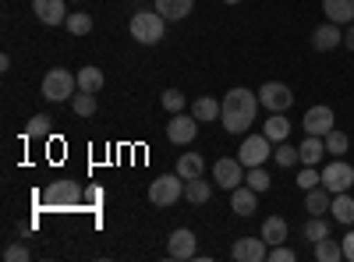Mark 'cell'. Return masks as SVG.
Returning a JSON list of instances; mask_svg holds the SVG:
<instances>
[{"label": "cell", "instance_id": "obj_17", "mask_svg": "<svg viewBox=\"0 0 354 262\" xmlns=\"http://www.w3.org/2000/svg\"><path fill=\"white\" fill-rule=\"evenodd\" d=\"M305 209L312 213V216H326L330 209H333V191L330 188H312V191H305Z\"/></svg>", "mask_w": 354, "mask_h": 262}, {"label": "cell", "instance_id": "obj_1", "mask_svg": "<svg viewBox=\"0 0 354 262\" xmlns=\"http://www.w3.org/2000/svg\"><path fill=\"white\" fill-rule=\"evenodd\" d=\"M259 93L252 89H230L223 100H220V121L230 135H245L252 124H255V113H259Z\"/></svg>", "mask_w": 354, "mask_h": 262}, {"label": "cell", "instance_id": "obj_33", "mask_svg": "<svg viewBox=\"0 0 354 262\" xmlns=\"http://www.w3.org/2000/svg\"><path fill=\"white\" fill-rule=\"evenodd\" d=\"M71 106H75L78 118H93L96 113V96L93 93H78V96H71Z\"/></svg>", "mask_w": 354, "mask_h": 262}, {"label": "cell", "instance_id": "obj_40", "mask_svg": "<svg viewBox=\"0 0 354 262\" xmlns=\"http://www.w3.org/2000/svg\"><path fill=\"white\" fill-rule=\"evenodd\" d=\"M340 245H344V259L354 262V230H347V234L340 238Z\"/></svg>", "mask_w": 354, "mask_h": 262}, {"label": "cell", "instance_id": "obj_32", "mask_svg": "<svg viewBox=\"0 0 354 262\" xmlns=\"http://www.w3.org/2000/svg\"><path fill=\"white\" fill-rule=\"evenodd\" d=\"M50 124H53V121L46 118V113H36V118L25 124L21 135H25V138H46V135H50Z\"/></svg>", "mask_w": 354, "mask_h": 262}, {"label": "cell", "instance_id": "obj_31", "mask_svg": "<svg viewBox=\"0 0 354 262\" xmlns=\"http://www.w3.org/2000/svg\"><path fill=\"white\" fill-rule=\"evenodd\" d=\"M301 234H305V241H312V245H315V241H322V238L330 234V223L322 220V216H312V220L301 227Z\"/></svg>", "mask_w": 354, "mask_h": 262}, {"label": "cell", "instance_id": "obj_2", "mask_svg": "<svg viewBox=\"0 0 354 262\" xmlns=\"http://www.w3.org/2000/svg\"><path fill=\"white\" fill-rule=\"evenodd\" d=\"M128 28H131V39H135V43L153 46V43H160L163 32H167V18H163L160 11H135Z\"/></svg>", "mask_w": 354, "mask_h": 262}, {"label": "cell", "instance_id": "obj_30", "mask_svg": "<svg viewBox=\"0 0 354 262\" xmlns=\"http://www.w3.org/2000/svg\"><path fill=\"white\" fill-rule=\"evenodd\" d=\"M64 25H68L71 36H88V32H93V18H88L85 11H71Z\"/></svg>", "mask_w": 354, "mask_h": 262}, {"label": "cell", "instance_id": "obj_26", "mask_svg": "<svg viewBox=\"0 0 354 262\" xmlns=\"http://www.w3.org/2000/svg\"><path fill=\"white\" fill-rule=\"evenodd\" d=\"M209 195H213L209 181H202V178H192V181H185V198L192 202V206H202V202H209Z\"/></svg>", "mask_w": 354, "mask_h": 262}, {"label": "cell", "instance_id": "obj_6", "mask_svg": "<svg viewBox=\"0 0 354 262\" xmlns=\"http://www.w3.org/2000/svg\"><path fill=\"white\" fill-rule=\"evenodd\" d=\"M259 103L270 110V113H287L290 103H294V93L287 89L283 82H266L262 89H259Z\"/></svg>", "mask_w": 354, "mask_h": 262}, {"label": "cell", "instance_id": "obj_9", "mask_svg": "<svg viewBox=\"0 0 354 262\" xmlns=\"http://www.w3.org/2000/svg\"><path fill=\"white\" fill-rule=\"evenodd\" d=\"M195 135H198V121L192 118V113H174L170 118V124H167V138L174 142V145H188V142H195Z\"/></svg>", "mask_w": 354, "mask_h": 262}, {"label": "cell", "instance_id": "obj_13", "mask_svg": "<svg viewBox=\"0 0 354 262\" xmlns=\"http://www.w3.org/2000/svg\"><path fill=\"white\" fill-rule=\"evenodd\" d=\"M32 11L43 25H64L68 21V8H64V0H32Z\"/></svg>", "mask_w": 354, "mask_h": 262}, {"label": "cell", "instance_id": "obj_42", "mask_svg": "<svg viewBox=\"0 0 354 262\" xmlns=\"http://www.w3.org/2000/svg\"><path fill=\"white\" fill-rule=\"evenodd\" d=\"M223 4H241V0H223Z\"/></svg>", "mask_w": 354, "mask_h": 262}, {"label": "cell", "instance_id": "obj_24", "mask_svg": "<svg viewBox=\"0 0 354 262\" xmlns=\"http://www.w3.org/2000/svg\"><path fill=\"white\" fill-rule=\"evenodd\" d=\"M103 89V71L100 68H78V93H100Z\"/></svg>", "mask_w": 354, "mask_h": 262}, {"label": "cell", "instance_id": "obj_11", "mask_svg": "<svg viewBox=\"0 0 354 262\" xmlns=\"http://www.w3.org/2000/svg\"><path fill=\"white\" fill-rule=\"evenodd\" d=\"M230 255L238 259V262H262L266 255H270V245H266V238H238L230 248Z\"/></svg>", "mask_w": 354, "mask_h": 262}, {"label": "cell", "instance_id": "obj_38", "mask_svg": "<svg viewBox=\"0 0 354 262\" xmlns=\"http://www.w3.org/2000/svg\"><path fill=\"white\" fill-rule=\"evenodd\" d=\"M266 259H270V262H294L298 255H294L287 245H270V255H266Z\"/></svg>", "mask_w": 354, "mask_h": 262}, {"label": "cell", "instance_id": "obj_28", "mask_svg": "<svg viewBox=\"0 0 354 262\" xmlns=\"http://www.w3.org/2000/svg\"><path fill=\"white\" fill-rule=\"evenodd\" d=\"M202 170H205V163H202V156H198V153H185L181 160H177V174H181L185 181L202 178Z\"/></svg>", "mask_w": 354, "mask_h": 262}, {"label": "cell", "instance_id": "obj_18", "mask_svg": "<svg viewBox=\"0 0 354 262\" xmlns=\"http://www.w3.org/2000/svg\"><path fill=\"white\" fill-rule=\"evenodd\" d=\"M322 15H326V21L351 25L354 21V0H322Z\"/></svg>", "mask_w": 354, "mask_h": 262}, {"label": "cell", "instance_id": "obj_14", "mask_svg": "<svg viewBox=\"0 0 354 262\" xmlns=\"http://www.w3.org/2000/svg\"><path fill=\"white\" fill-rule=\"evenodd\" d=\"M305 135H326V131H333V110L330 106H312L308 113H305Z\"/></svg>", "mask_w": 354, "mask_h": 262}, {"label": "cell", "instance_id": "obj_34", "mask_svg": "<svg viewBox=\"0 0 354 262\" xmlns=\"http://www.w3.org/2000/svg\"><path fill=\"white\" fill-rule=\"evenodd\" d=\"M273 156H277V163H280V167H294V163H301L298 149H294V145H287V142H277Z\"/></svg>", "mask_w": 354, "mask_h": 262}, {"label": "cell", "instance_id": "obj_29", "mask_svg": "<svg viewBox=\"0 0 354 262\" xmlns=\"http://www.w3.org/2000/svg\"><path fill=\"white\" fill-rule=\"evenodd\" d=\"M322 142H326V153H330L333 160H340V156L347 153V145H351V138H347L344 131H337V128L322 135Z\"/></svg>", "mask_w": 354, "mask_h": 262}, {"label": "cell", "instance_id": "obj_27", "mask_svg": "<svg viewBox=\"0 0 354 262\" xmlns=\"http://www.w3.org/2000/svg\"><path fill=\"white\" fill-rule=\"evenodd\" d=\"M315 259H319V262H340V259H344V245L326 234L322 241H315Z\"/></svg>", "mask_w": 354, "mask_h": 262}, {"label": "cell", "instance_id": "obj_23", "mask_svg": "<svg viewBox=\"0 0 354 262\" xmlns=\"http://www.w3.org/2000/svg\"><path fill=\"white\" fill-rule=\"evenodd\" d=\"M330 213H333L337 223H347V227H351V223H354V198H351L347 191L333 195V209H330Z\"/></svg>", "mask_w": 354, "mask_h": 262}, {"label": "cell", "instance_id": "obj_7", "mask_svg": "<svg viewBox=\"0 0 354 262\" xmlns=\"http://www.w3.org/2000/svg\"><path fill=\"white\" fill-rule=\"evenodd\" d=\"M270 156H273V142L266 138V135H248V138L241 142V149H238V160H241L245 167H262Z\"/></svg>", "mask_w": 354, "mask_h": 262}, {"label": "cell", "instance_id": "obj_20", "mask_svg": "<svg viewBox=\"0 0 354 262\" xmlns=\"http://www.w3.org/2000/svg\"><path fill=\"white\" fill-rule=\"evenodd\" d=\"M298 156L305 167H315L322 156H326V142H322V135H305V142L298 145Z\"/></svg>", "mask_w": 354, "mask_h": 262}, {"label": "cell", "instance_id": "obj_39", "mask_svg": "<svg viewBox=\"0 0 354 262\" xmlns=\"http://www.w3.org/2000/svg\"><path fill=\"white\" fill-rule=\"evenodd\" d=\"M4 259H8V262H25V259H28V248H25V245H8V248H4Z\"/></svg>", "mask_w": 354, "mask_h": 262}, {"label": "cell", "instance_id": "obj_19", "mask_svg": "<svg viewBox=\"0 0 354 262\" xmlns=\"http://www.w3.org/2000/svg\"><path fill=\"white\" fill-rule=\"evenodd\" d=\"M153 4H156V11L167 21H181V18H188L195 11V0H153Z\"/></svg>", "mask_w": 354, "mask_h": 262}, {"label": "cell", "instance_id": "obj_22", "mask_svg": "<svg viewBox=\"0 0 354 262\" xmlns=\"http://www.w3.org/2000/svg\"><path fill=\"white\" fill-rule=\"evenodd\" d=\"M287 220L283 216H266L262 220V238H266V245H283L287 241Z\"/></svg>", "mask_w": 354, "mask_h": 262}, {"label": "cell", "instance_id": "obj_12", "mask_svg": "<svg viewBox=\"0 0 354 262\" xmlns=\"http://www.w3.org/2000/svg\"><path fill=\"white\" fill-rule=\"evenodd\" d=\"M167 255L170 259H195L198 252H195V234L188 227H177L174 234L167 238Z\"/></svg>", "mask_w": 354, "mask_h": 262}, {"label": "cell", "instance_id": "obj_10", "mask_svg": "<svg viewBox=\"0 0 354 262\" xmlns=\"http://www.w3.org/2000/svg\"><path fill=\"white\" fill-rule=\"evenodd\" d=\"M213 181H216L220 188L234 191V188L245 181V163H241V160H216V167H213Z\"/></svg>", "mask_w": 354, "mask_h": 262}, {"label": "cell", "instance_id": "obj_3", "mask_svg": "<svg viewBox=\"0 0 354 262\" xmlns=\"http://www.w3.org/2000/svg\"><path fill=\"white\" fill-rule=\"evenodd\" d=\"M75 89H78V75H71V71H64V68H53V71H46V78H43V100H50V103L71 100Z\"/></svg>", "mask_w": 354, "mask_h": 262}, {"label": "cell", "instance_id": "obj_21", "mask_svg": "<svg viewBox=\"0 0 354 262\" xmlns=\"http://www.w3.org/2000/svg\"><path fill=\"white\" fill-rule=\"evenodd\" d=\"M192 118H195L198 124L216 121V118H220V100H213V96H198V100L192 103Z\"/></svg>", "mask_w": 354, "mask_h": 262}, {"label": "cell", "instance_id": "obj_36", "mask_svg": "<svg viewBox=\"0 0 354 262\" xmlns=\"http://www.w3.org/2000/svg\"><path fill=\"white\" fill-rule=\"evenodd\" d=\"M319 185H322V174H319V170L305 167V170L298 174V188H301V191H312V188H319Z\"/></svg>", "mask_w": 354, "mask_h": 262}, {"label": "cell", "instance_id": "obj_15", "mask_svg": "<svg viewBox=\"0 0 354 262\" xmlns=\"http://www.w3.org/2000/svg\"><path fill=\"white\" fill-rule=\"evenodd\" d=\"M312 46H315L319 53H326V50H337V46H344V32H340V25H337V21L319 25L315 32H312Z\"/></svg>", "mask_w": 354, "mask_h": 262}, {"label": "cell", "instance_id": "obj_4", "mask_svg": "<svg viewBox=\"0 0 354 262\" xmlns=\"http://www.w3.org/2000/svg\"><path fill=\"white\" fill-rule=\"evenodd\" d=\"M181 195H185V178H181V174H163V178H156L149 185V202H153V206H160V209L174 206Z\"/></svg>", "mask_w": 354, "mask_h": 262}, {"label": "cell", "instance_id": "obj_37", "mask_svg": "<svg viewBox=\"0 0 354 262\" xmlns=\"http://www.w3.org/2000/svg\"><path fill=\"white\" fill-rule=\"evenodd\" d=\"M163 110H167V113H181V110H185V93L167 89V93H163Z\"/></svg>", "mask_w": 354, "mask_h": 262}, {"label": "cell", "instance_id": "obj_8", "mask_svg": "<svg viewBox=\"0 0 354 262\" xmlns=\"http://www.w3.org/2000/svg\"><path fill=\"white\" fill-rule=\"evenodd\" d=\"M351 185H354V167L351 163L333 160L330 167H322V188H330L333 195H340V191H351Z\"/></svg>", "mask_w": 354, "mask_h": 262}, {"label": "cell", "instance_id": "obj_41", "mask_svg": "<svg viewBox=\"0 0 354 262\" xmlns=\"http://www.w3.org/2000/svg\"><path fill=\"white\" fill-rule=\"evenodd\" d=\"M344 46H347V50H354V21L347 25V32H344Z\"/></svg>", "mask_w": 354, "mask_h": 262}, {"label": "cell", "instance_id": "obj_35", "mask_svg": "<svg viewBox=\"0 0 354 262\" xmlns=\"http://www.w3.org/2000/svg\"><path fill=\"white\" fill-rule=\"evenodd\" d=\"M270 185L273 181H270V174H266L262 167H248V188H255L262 195V191H270Z\"/></svg>", "mask_w": 354, "mask_h": 262}, {"label": "cell", "instance_id": "obj_5", "mask_svg": "<svg viewBox=\"0 0 354 262\" xmlns=\"http://www.w3.org/2000/svg\"><path fill=\"white\" fill-rule=\"evenodd\" d=\"M82 188L75 181H53L50 188H43V202L50 209H71V206H82Z\"/></svg>", "mask_w": 354, "mask_h": 262}, {"label": "cell", "instance_id": "obj_16", "mask_svg": "<svg viewBox=\"0 0 354 262\" xmlns=\"http://www.w3.org/2000/svg\"><path fill=\"white\" fill-rule=\"evenodd\" d=\"M230 209L238 213V216H252L259 209V191L248 188V185H238L230 191Z\"/></svg>", "mask_w": 354, "mask_h": 262}, {"label": "cell", "instance_id": "obj_25", "mask_svg": "<svg viewBox=\"0 0 354 262\" xmlns=\"http://www.w3.org/2000/svg\"><path fill=\"white\" fill-rule=\"evenodd\" d=\"M287 131H290V121L283 118V113H270V121H266L262 135L270 142H287Z\"/></svg>", "mask_w": 354, "mask_h": 262}]
</instances>
